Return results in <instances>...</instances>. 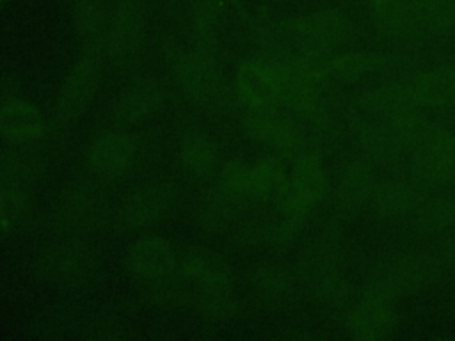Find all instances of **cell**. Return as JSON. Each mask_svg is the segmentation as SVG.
<instances>
[{"instance_id": "7a4b0ae2", "label": "cell", "mask_w": 455, "mask_h": 341, "mask_svg": "<svg viewBox=\"0 0 455 341\" xmlns=\"http://www.w3.org/2000/svg\"><path fill=\"white\" fill-rule=\"evenodd\" d=\"M171 64L187 96L199 107L222 112L229 103V89L213 57L199 50L174 52Z\"/></svg>"}, {"instance_id": "ffe728a7", "label": "cell", "mask_w": 455, "mask_h": 341, "mask_svg": "<svg viewBox=\"0 0 455 341\" xmlns=\"http://www.w3.org/2000/svg\"><path fill=\"white\" fill-rule=\"evenodd\" d=\"M371 11L377 25L393 37H414L421 28L407 0H371Z\"/></svg>"}, {"instance_id": "836d02e7", "label": "cell", "mask_w": 455, "mask_h": 341, "mask_svg": "<svg viewBox=\"0 0 455 341\" xmlns=\"http://www.w3.org/2000/svg\"><path fill=\"white\" fill-rule=\"evenodd\" d=\"M425 231H443L455 227V197H443L428 202L418 218Z\"/></svg>"}, {"instance_id": "cb8c5ba5", "label": "cell", "mask_w": 455, "mask_h": 341, "mask_svg": "<svg viewBox=\"0 0 455 341\" xmlns=\"http://www.w3.org/2000/svg\"><path fill=\"white\" fill-rule=\"evenodd\" d=\"M43 172V165L30 155L0 149V192L7 188H23L34 183Z\"/></svg>"}, {"instance_id": "ab89813d", "label": "cell", "mask_w": 455, "mask_h": 341, "mask_svg": "<svg viewBox=\"0 0 455 341\" xmlns=\"http://www.w3.org/2000/svg\"><path fill=\"white\" fill-rule=\"evenodd\" d=\"M21 98V85L12 75H0V108Z\"/></svg>"}, {"instance_id": "603a6c76", "label": "cell", "mask_w": 455, "mask_h": 341, "mask_svg": "<svg viewBox=\"0 0 455 341\" xmlns=\"http://www.w3.org/2000/svg\"><path fill=\"white\" fill-rule=\"evenodd\" d=\"M181 163L194 176H208L217 163V151L210 137L199 130L185 131L181 139Z\"/></svg>"}, {"instance_id": "4dcf8cb0", "label": "cell", "mask_w": 455, "mask_h": 341, "mask_svg": "<svg viewBox=\"0 0 455 341\" xmlns=\"http://www.w3.org/2000/svg\"><path fill=\"white\" fill-rule=\"evenodd\" d=\"M421 27L448 30L455 25V0H407Z\"/></svg>"}, {"instance_id": "60d3db41", "label": "cell", "mask_w": 455, "mask_h": 341, "mask_svg": "<svg viewBox=\"0 0 455 341\" xmlns=\"http://www.w3.org/2000/svg\"><path fill=\"white\" fill-rule=\"evenodd\" d=\"M443 252H444V259H446L450 265L455 266V234L446 242Z\"/></svg>"}, {"instance_id": "8fae6325", "label": "cell", "mask_w": 455, "mask_h": 341, "mask_svg": "<svg viewBox=\"0 0 455 341\" xmlns=\"http://www.w3.org/2000/svg\"><path fill=\"white\" fill-rule=\"evenodd\" d=\"M165 103V89L153 78L132 83L114 103L110 117L117 126L135 124L156 114Z\"/></svg>"}, {"instance_id": "2e32d148", "label": "cell", "mask_w": 455, "mask_h": 341, "mask_svg": "<svg viewBox=\"0 0 455 341\" xmlns=\"http://www.w3.org/2000/svg\"><path fill=\"white\" fill-rule=\"evenodd\" d=\"M290 30L313 48H329L347 37L348 23L339 12L322 11L291 21Z\"/></svg>"}, {"instance_id": "1f68e13d", "label": "cell", "mask_w": 455, "mask_h": 341, "mask_svg": "<svg viewBox=\"0 0 455 341\" xmlns=\"http://www.w3.org/2000/svg\"><path fill=\"white\" fill-rule=\"evenodd\" d=\"M361 144H363L364 151L379 162L393 160L402 149V144L395 139V135L387 130L386 124L368 128L361 135Z\"/></svg>"}, {"instance_id": "8992f818", "label": "cell", "mask_w": 455, "mask_h": 341, "mask_svg": "<svg viewBox=\"0 0 455 341\" xmlns=\"http://www.w3.org/2000/svg\"><path fill=\"white\" fill-rule=\"evenodd\" d=\"M176 201L172 185L165 181L146 183L132 190L119 204L114 224L119 231L144 229L164 218Z\"/></svg>"}, {"instance_id": "5bb4252c", "label": "cell", "mask_w": 455, "mask_h": 341, "mask_svg": "<svg viewBox=\"0 0 455 341\" xmlns=\"http://www.w3.org/2000/svg\"><path fill=\"white\" fill-rule=\"evenodd\" d=\"M44 117L32 103L16 99L0 108V135L9 144L36 142L44 133Z\"/></svg>"}, {"instance_id": "3957f363", "label": "cell", "mask_w": 455, "mask_h": 341, "mask_svg": "<svg viewBox=\"0 0 455 341\" xmlns=\"http://www.w3.org/2000/svg\"><path fill=\"white\" fill-rule=\"evenodd\" d=\"M100 53H103L100 44H85L84 55L66 76L55 110L60 123L78 119L91 105L101 76Z\"/></svg>"}, {"instance_id": "ac0fdd59", "label": "cell", "mask_w": 455, "mask_h": 341, "mask_svg": "<svg viewBox=\"0 0 455 341\" xmlns=\"http://www.w3.org/2000/svg\"><path fill=\"white\" fill-rule=\"evenodd\" d=\"M348 327L361 339H380L393 327V313L387 300L370 295L350 314Z\"/></svg>"}, {"instance_id": "d6a6232c", "label": "cell", "mask_w": 455, "mask_h": 341, "mask_svg": "<svg viewBox=\"0 0 455 341\" xmlns=\"http://www.w3.org/2000/svg\"><path fill=\"white\" fill-rule=\"evenodd\" d=\"M80 320L69 311H46L37 314L28 329L37 337H59L78 329Z\"/></svg>"}, {"instance_id": "5b68a950", "label": "cell", "mask_w": 455, "mask_h": 341, "mask_svg": "<svg viewBox=\"0 0 455 341\" xmlns=\"http://www.w3.org/2000/svg\"><path fill=\"white\" fill-rule=\"evenodd\" d=\"M144 43V11L139 0H117L108 12L101 52L124 64L133 60Z\"/></svg>"}, {"instance_id": "44dd1931", "label": "cell", "mask_w": 455, "mask_h": 341, "mask_svg": "<svg viewBox=\"0 0 455 341\" xmlns=\"http://www.w3.org/2000/svg\"><path fill=\"white\" fill-rule=\"evenodd\" d=\"M407 83L418 105H444L455 99V67L428 71Z\"/></svg>"}, {"instance_id": "4fadbf2b", "label": "cell", "mask_w": 455, "mask_h": 341, "mask_svg": "<svg viewBox=\"0 0 455 341\" xmlns=\"http://www.w3.org/2000/svg\"><path fill=\"white\" fill-rule=\"evenodd\" d=\"M235 87L238 96L252 108H268L281 96V82L272 66L247 62L236 71Z\"/></svg>"}, {"instance_id": "d590c367", "label": "cell", "mask_w": 455, "mask_h": 341, "mask_svg": "<svg viewBox=\"0 0 455 341\" xmlns=\"http://www.w3.org/2000/svg\"><path fill=\"white\" fill-rule=\"evenodd\" d=\"M252 284L256 291L265 298H277L284 295L290 288V279L286 272H283L277 266L261 265L252 274Z\"/></svg>"}, {"instance_id": "74e56055", "label": "cell", "mask_w": 455, "mask_h": 341, "mask_svg": "<svg viewBox=\"0 0 455 341\" xmlns=\"http://www.w3.org/2000/svg\"><path fill=\"white\" fill-rule=\"evenodd\" d=\"M220 185H224L226 188H229L235 194H240L243 197H252V190H251V165L233 160L229 163H226V167L222 169V176H220Z\"/></svg>"}, {"instance_id": "7c38bea8", "label": "cell", "mask_w": 455, "mask_h": 341, "mask_svg": "<svg viewBox=\"0 0 455 341\" xmlns=\"http://www.w3.org/2000/svg\"><path fill=\"white\" fill-rule=\"evenodd\" d=\"M126 265L132 274L148 281H160L171 275L178 265L172 243L160 236L137 240L126 254Z\"/></svg>"}, {"instance_id": "277c9868", "label": "cell", "mask_w": 455, "mask_h": 341, "mask_svg": "<svg viewBox=\"0 0 455 341\" xmlns=\"http://www.w3.org/2000/svg\"><path fill=\"white\" fill-rule=\"evenodd\" d=\"M105 211L107 197L101 188L91 181H76L62 192L55 206V222L66 233H91L100 226Z\"/></svg>"}, {"instance_id": "b9f144b4", "label": "cell", "mask_w": 455, "mask_h": 341, "mask_svg": "<svg viewBox=\"0 0 455 341\" xmlns=\"http://www.w3.org/2000/svg\"><path fill=\"white\" fill-rule=\"evenodd\" d=\"M7 2H9V0H0V11H2V7H4Z\"/></svg>"}, {"instance_id": "d4e9b609", "label": "cell", "mask_w": 455, "mask_h": 341, "mask_svg": "<svg viewBox=\"0 0 455 341\" xmlns=\"http://www.w3.org/2000/svg\"><path fill=\"white\" fill-rule=\"evenodd\" d=\"M373 210L382 217L403 215L418 202V190L405 181H387L371 192Z\"/></svg>"}, {"instance_id": "4316f807", "label": "cell", "mask_w": 455, "mask_h": 341, "mask_svg": "<svg viewBox=\"0 0 455 341\" xmlns=\"http://www.w3.org/2000/svg\"><path fill=\"white\" fill-rule=\"evenodd\" d=\"M220 14H222L220 0H197L196 2L192 20H194V34H196L199 52L212 55L215 43H217Z\"/></svg>"}, {"instance_id": "ba28073f", "label": "cell", "mask_w": 455, "mask_h": 341, "mask_svg": "<svg viewBox=\"0 0 455 341\" xmlns=\"http://www.w3.org/2000/svg\"><path fill=\"white\" fill-rule=\"evenodd\" d=\"M412 165L418 178L425 183H441L455 178V137L427 128L412 144Z\"/></svg>"}, {"instance_id": "6da1fadb", "label": "cell", "mask_w": 455, "mask_h": 341, "mask_svg": "<svg viewBox=\"0 0 455 341\" xmlns=\"http://www.w3.org/2000/svg\"><path fill=\"white\" fill-rule=\"evenodd\" d=\"M32 272L44 286L60 291H80L96 282L101 272V256L85 242L64 240L39 250Z\"/></svg>"}, {"instance_id": "484cf974", "label": "cell", "mask_w": 455, "mask_h": 341, "mask_svg": "<svg viewBox=\"0 0 455 341\" xmlns=\"http://www.w3.org/2000/svg\"><path fill=\"white\" fill-rule=\"evenodd\" d=\"M73 23L85 44H100L108 23V12L103 0H75Z\"/></svg>"}, {"instance_id": "83f0119b", "label": "cell", "mask_w": 455, "mask_h": 341, "mask_svg": "<svg viewBox=\"0 0 455 341\" xmlns=\"http://www.w3.org/2000/svg\"><path fill=\"white\" fill-rule=\"evenodd\" d=\"M364 101L370 110L382 114L384 117L395 115L398 112L412 110L414 107H418L409 83L382 85V87L371 91Z\"/></svg>"}, {"instance_id": "30bf717a", "label": "cell", "mask_w": 455, "mask_h": 341, "mask_svg": "<svg viewBox=\"0 0 455 341\" xmlns=\"http://www.w3.org/2000/svg\"><path fill=\"white\" fill-rule=\"evenodd\" d=\"M327 192V176L315 156H300L291 183L286 185L279 199L290 215H300Z\"/></svg>"}, {"instance_id": "7402d4cb", "label": "cell", "mask_w": 455, "mask_h": 341, "mask_svg": "<svg viewBox=\"0 0 455 341\" xmlns=\"http://www.w3.org/2000/svg\"><path fill=\"white\" fill-rule=\"evenodd\" d=\"M371 174L363 163L354 162L343 169L336 188V199L341 210H359L371 197Z\"/></svg>"}, {"instance_id": "f1b7e54d", "label": "cell", "mask_w": 455, "mask_h": 341, "mask_svg": "<svg viewBox=\"0 0 455 341\" xmlns=\"http://www.w3.org/2000/svg\"><path fill=\"white\" fill-rule=\"evenodd\" d=\"M288 179L284 169L275 158H263L251 167L252 197H279Z\"/></svg>"}, {"instance_id": "f546056e", "label": "cell", "mask_w": 455, "mask_h": 341, "mask_svg": "<svg viewBox=\"0 0 455 341\" xmlns=\"http://www.w3.org/2000/svg\"><path fill=\"white\" fill-rule=\"evenodd\" d=\"M197 307L201 314L217 321L229 320L238 311L236 297L233 295L231 286L201 288V293L197 295Z\"/></svg>"}, {"instance_id": "8d00e7d4", "label": "cell", "mask_w": 455, "mask_h": 341, "mask_svg": "<svg viewBox=\"0 0 455 341\" xmlns=\"http://www.w3.org/2000/svg\"><path fill=\"white\" fill-rule=\"evenodd\" d=\"M124 330L126 327L110 316H91L78 323L76 334L84 339L112 341L124 337Z\"/></svg>"}, {"instance_id": "52a82bcc", "label": "cell", "mask_w": 455, "mask_h": 341, "mask_svg": "<svg viewBox=\"0 0 455 341\" xmlns=\"http://www.w3.org/2000/svg\"><path fill=\"white\" fill-rule=\"evenodd\" d=\"M432 261L419 254H402L387 259L373 275L370 295L389 300L412 291L432 277Z\"/></svg>"}, {"instance_id": "e575fe53", "label": "cell", "mask_w": 455, "mask_h": 341, "mask_svg": "<svg viewBox=\"0 0 455 341\" xmlns=\"http://www.w3.org/2000/svg\"><path fill=\"white\" fill-rule=\"evenodd\" d=\"M28 208L23 188H7L0 192V233L16 227Z\"/></svg>"}, {"instance_id": "d6986e66", "label": "cell", "mask_w": 455, "mask_h": 341, "mask_svg": "<svg viewBox=\"0 0 455 341\" xmlns=\"http://www.w3.org/2000/svg\"><path fill=\"white\" fill-rule=\"evenodd\" d=\"M247 197L231 192L224 185L219 183L215 190L208 194L199 211V224L206 233L222 231L242 210Z\"/></svg>"}, {"instance_id": "9a60e30c", "label": "cell", "mask_w": 455, "mask_h": 341, "mask_svg": "<svg viewBox=\"0 0 455 341\" xmlns=\"http://www.w3.org/2000/svg\"><path fill=\"white\" fill-rule=\"evenodd\" d=\"M245 131L251 139L272 144L283 153H293L300 147V133L293 123L268 108H254L245 119Z\"/></svg>"}, {"instance_id": "e0dca14e", "label": "cell", "mask_w": 455, "mask_h": 341, "mask_svg": "<svg viewBox=\"0 0 455 341\" xmlns=\"http://www.w3.org/2000/svg\"><path fill=\"white\" fill-rule=\"evenodd\" d=\"M181 272L201 288L231 286L233 274L228 261L208 249H190L181 259Z\"/></svg>"}, {"instance_id": "9c48e42d", "label": "cell", "mask_w": 455, "mask_h": 341, "mask_svg": "<svg viewBox=\"0 0 455 341\" xmlns=\"http://www.w3.org/2000/svg\"><path fill=\"white\" fill-rule=\"evenodd\" d=\"M137 155V139L128 131H108L87 149V165L94 176L114 179L124 174Z\"/></svg>"}, {"instance_id": "f35d334b", "label": "cell", "mask_w": 455, "mask_h": 341, "mask_svg": "<svg viewBox=\"0 0 455 341\" xmlns=\"http://www.w3.org/2000/svg\"><path fill=\"white\" fill-rule=\"evenodd\" d=\"M375 66H377V57L364 55V53H345V55H339L332 64L334 71L343 78L361 76L363 73L373 69Z\"/></svg>"}]
</instances>
